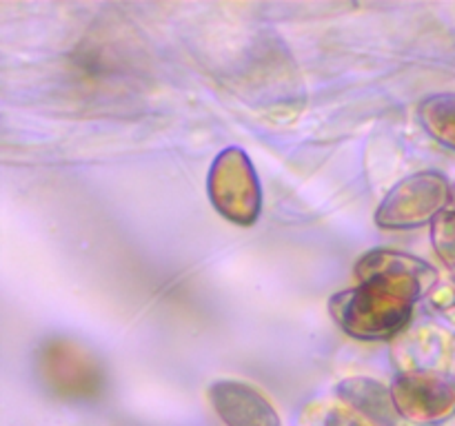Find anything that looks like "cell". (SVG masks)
Masks as SVG:
<instances>
[{"instance_id":"cell-1","label":"cell","mask_w":455,"mask_h":426,"mask_svg":"<svg viewBox=\"0 0 455 426\" xmlns=\"http://www.w3.org/2000/svg\"><path fill=\"white\" fill-rule=\"evenodd\" d=\"M416 302L380 284L358 282L329 300L333 322L363 342H382L398 337L409 327Z\"/></svg>"},{"instance_id":"cell-2","label":"cell","mask_w":455,"mask_h":426,"mask_svg":"<svg viewBox=\"0 0 455 426\" xmlns=\"http://www.w3.org/2000/svg\"><path fill=\"white\" fill-rule=\"evenodd\" d=\"M453 200V186L438 171H420L403 178L376 211L382 229H418L431 225Z\"/></svg>"},{"instance_id":"cell-3","label":"cell","mask_w":455,"mask_h":426,"mask_svg":"<svg viewBox=\"0 0 455 426\" xmlns=\"http://www.w3.org/2000/svg\"><path fill=\"white\" fill-rule=\"evenodd\" d=\"M36 368L40 380L60 398L87 399L105 386V371L92 351L67 337H52L38 346Z\"/></svg>"},{"instance_id":"cell-4","label":"cell","mask_w":455,"mask_h":426,"mask_svg":"<svg viewBox=\"0 0 455 426\" xmlns=\"http://www.w3.org/2000/svg\"><path fill=\"white\" fill-rule=\"evenodd\" d=\"M209 198L222 217L240 226L258 220L262 189L251 160L238 146L220 151L209 171Z\"/></svg>"},{"instance_id":"cell-5","label":"cell","mask_w":455,"mask_h":426,"mask_svg":"<svg viewBox=\"0 0 455 426\" xmlns=\"http://www.w3.org/2000/svg\"><path fill=\"white\" fill-rule=\"evenodd\" d=\"M404 422L438 426L455 415V377L447 373L403 371L391 384Z\"/></svg>"},{"instance_id":"cell-6","label":"cell","mask_w":455,"mask_h":426,"mask_svg":"<svg viewBox=\"0 0 455 426\" xmlns=\"http://www.w3.org/2000/svg\"><path fill=\"white\" fill-rule=\"evenodd\" d=\"M355 278L364 284H380L418 302L438 287V271L427 260L395 248H373L355 262Z\"/></svg>"},{"instance_id":"cell-7","label":"cell","mask_w":455,"mask_h":426,"mask_svg":"<svg viewBox=\"0 0 455 426\" xmlns=\"http://www.w3.org/2000/svg\"><path fill=\"white\" fill-rule=\"evenodd\" d=\"M209 402L225 426H283L274 404L244 382H213L209 386Z\"/></svg>"},{"instance_id":"cell-8","label":"cell","mask_w":455,"mask_h":426,"mask_svg":"<svg viewBox=\"0 0 455 426\" xmlns=\"http://www.w3.org/2000/svg\"><path fill=\"white\" fill-rule=\"evenodd\" d=\"M336 395L351 413L371 426H403L404 420L395 406L389 386L367 375L345 377L338 382Z\"/></svg>"},{"instance_id":"cell-9","label":"cell","mask_w":455,"mask_h":426,"mask_svg":"<svg viewBox=\"0 0 455 426\" xmlns=\"http://www.w3.org/2000/svg\"><path fill=\"white\" fill-rule=\"evenodd\" d=\"M404 337L407 340L400 342L395 349H404L407 371H429L453 375L451 368L455 367V340L449 333L434 331V328H429V331L420 328L413 335Z\"/></svg>"},{"instance_id":"cell-10","label":"cell","mask_w":455,"mask_h":426,"mask_svg":"<svg viewBox=\"0 0 455 426\" xmlns=\"http://www.w3.org/2000/svg\"><path fill=\"white\" fill-rule=\"evenodd\" d=\"M420 122L440 145L455 149V93H435L420 105Z\"/></svg>"},{"instance_id":"cell-11","label":"cell","mask_w":455,"mask_h":426,"mask_svg":"<svg viewBox=\"0 0 455 426\" xmlns=\"http://www.w3.org/2000/svg\"><path fill=\"white\" fill-rule=\"evenodd\" d=\"M431 244L455 282V209H447L431 222Z\"/></svg>"},{"instance_id":"cell-12","label":"cell","mask_w":455,"mask_h":426,"mask_svg":"<svg viewBox=\"0 0 455 426\" xmlns=\"http://www.w3.org/2000/svg\"><path fill=\"white\" fill-rule=\"evenodd\" d=\"M320 426H371L364 420H360L355 413H351L349 408H329L323 415Z\"/></svg>"},{"instance_id":"cell-13","label":"cell","mask_w":455,"mask_h":426,"mask_svg":"<svg viewBox=\"0 0 455 426\" xmlns=\"http://www.w3.org/2000/svg\"><path fill=\"white\" fill-rule=\"evenodd\" d=\"M453 202H455V185H453Z\"/></svg>"}]
</instances>
